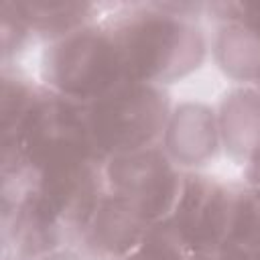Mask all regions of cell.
Returning a JSON list of instances; mask_svg holds the SVG:
<instances>
[{"instance_id":"1","label":"cell","mask_w":260,"mask_h":260,"mask_svg":"<svg viewBox=\"0 0 260 260\" xmlns=\"http://www.w3.org/2000/svg\"><path fill=\"white\" fill-rule=\"evenodd\" d=\"M203 4H114L108 22L128 79L169 87L197 73L209 57Z\"/></svg>"},{"instance_id":"2","label":"cell","mask_w":260,"mask_h":260,"mask_svg":"<svg viewBox=\"0 0 260 260\" xmlns=\"http://www.w3.org/2000/svg\"><path fill=\"white\" fill-rule=\"evenodd\" d=\"M0 130L2 179H20L69 158L98 156L89 140L87 106L45 87L18 122Z\"/></svg>"},{"instance_id":"3","label":"cell","mask_w":260,"mask_h":260,"mask_svg":"<svg viewBox=\"0 0 260 260\" xmlns=\"http://www.w3.org/2000/svg\"><path fill=\"white\" fill-rule=\"evenodd\" d=\"M45 89L89 106L128 79L122 53L104 18L43 43L37 77Z\"/></svg>"},{"instance_id":"4","label":"cell","mask_w":260,"mask_h":260,"mask_svg":"<svg viewBox=\"0 0 260 260\" xmlns=\"http://www.w3.org/2000/svg\"><path fill=\"white\" fill-rule=\"evenodd\" d=\"M173 102L167 87L126 79L87 106V128L93 152L110 156L136 152L160 142Z\"/></svg>"},{"instance_id":"5","label":"cell","mask_w":260,"mask_h":260,"mask_svg":"<svg viewBox=\"0 0 260 260\" xmlns=\"http://www.w3.org/2000/svg\"><path fill=\"white\" fill-rule=\"evenodd\" d=\"M104 177L108 193L126 201L152 225L169 219L183 183V171L160 144L106 158Z\"/></svg>"},{"instance_id":"6","label":"cell","mask_w":260,"mask_h":260,"mask_svg":"<svg viewBox=\"0 0 260 260\" xmlns=\"http://www.w3.org/2000/svg\"><path fill=\"white\" fill-rule=\"evenodd\" d=\"M32 195L53 213L77 244L102 197L106 195L104 160L79 156L47 165L22 177Z\"/></svg>"},{"instance_id":"7","label":"cell","mask_w":260,"mask_h":260,"mask_svg":"<svg viewBox=\"0 0 260 260\" xmlns=\"http://www.w3.org/2000/svg\"><path fill=\"white\" fill-rule=\"evenodd\" d=\"M236 189L205 171L183 173L175 207L169 215L179 242L191 258L211 256L225 236Z\"/></svg>"},{"instance_id":"8","label":"cell","mask_w":260,"mask_h":260,"mask_svg":"<svg viewBox=\"0 0 260 260\" xmlns=\"http://www.w3.org/2000/svg\"><path fill=\"white\" fill-rule=\"evenodd\" d=\"M158 144L183 173L203 171L221 150L215 108L199 100L179 102Z\"/></svg>"},{"instance_id":"9","label":"cell","mask_w":260,"mask_h":260,"mask_svg":"<svg viewBox=\"0 0 260 260\" xmlns=\"http://www.w3.org/2000/svg\"><path fill=\"white\" fill-rule=\"evenodd\" d=\"M148 223L126 201L106 191L77 246L91 260H122L150 232Z\"/></svg>"},{"instance_id":"10","label":"cell","mask_w":260,"mask_h":260,"mask_svg":"<svg viewBox=\"0 0 260 260\" xmlns=\"http://www.w3.org/2000/svg\"><path fill=\"white\" fill-rule=\"evenodd\" d=\"M106 6L71 0H2L0 12L14 18L35 41H53L100 20Z\"/></svg>"},{"instance_id":"11","label":"cell","mask_w":260,"mask_h":260,"mask_svg":"<svg viewBox=\"0 0 260 260\" xmlns=\"http://www.w3.org/2000/svg\"><path fill=\"white\" fill-rule=\"evenodd\" d=\"M215 112L221 150L230 158L246 162L260 150V87L234 85L223 93Z\"/></svg>"},{"instance_id":"12","label":"cell","mask_w":260,"mask_h":260,"mask_svg":"<svg viewBox=\"0 0 260 260\" xmlns=\"http://www.w3.org/2000/svg\"><path fill=\"white\" fill-rule=\"evenodd\" d=\"M209 55L215 67L234 85L260 83V37L242 22L232 18H215L209 35Z\"/></svg>"},{"instance_id":"13","label":"cell","mask_w":260,"mask_h":260,"mask_svg":"<svg viewBox=\"0 0 260 260\" xmlns=\"http://www.w3.org/2000/svg\"><path fill=\"white\" fill-rule=\"evenodd\" d=\"M191 260H260V193L248 185L236 189L232 217L217 250Z\"/></svg>"},{"instance_id":"14","label":"cell","mask_w":260,"mask_h":260,"mask_svg":"<svg viewBox=\"0 0 260 260\" xmlns=\"http://www.w3.org/2000/svg\"><path fill=\"white\" fill-rule=\"evenodd\" d=\"M122 260H191V256L165 219L152 225L144 240Z\"/></svg>"},{"instance_id":"15","label":"cell","mask_w":260,"mask_h":260,"mask_svg":"<svg viewBox=\"0 0 260 260\" xmlns=\"http://www.w3.org/2000/svg\"><path fill=\"white\" fill-rule=\"evenodd\" d=\"M209 10L215 12V18H232L250 28L260 37V0L258 2H228V4H209Z\"/></svg>"},{"instance_id":"16","label":"cell","mask_w":260,"mask_h":260,"mask_svg":"<svg viewBox=\"0 0 260 260\" xmlns=\"http://www.w3.org/2000/svg\"><path fill=\"white\" fill-rule=\"evenodd\" d=\"M37 260H91V258L77 244H67V246H61V248H57V250H53V252H49Z\"/></svg>"},{"instance_id":"17","label":"cell","mask_w":260,"mask_h":260,"mask_svg":"<svg viewBox=\"0 0 260 260\" xmlns=\"http://www.w3.org/2000/svg\"><path fill=\"white\" fill-rule=\"evenodd\" d=\"M244 177H246V185L260 193V150H256L244 162Z\"/></svg>"},{"instance_id":"18","label":"cell","mask_w":260,"mask_h":260,"mask_svg":"<svg viewBox=\"0 0 260 260\" xmlns=\"http://www.w3.org/2000/svg\"><path fill=\"white\" fill-rule=\"evenodd\" d=\"M2 260H10V258H4V256H2Z\"/></svg>"},{"instance_id":"19","label":"cell","mask_w":260,"mask_h":260,"mask_svg":"<svg viewBox=\"0 0 260 260\" xmlns=\"http://www.w3.org/2000/svg\"><path fill=\"white\" fill-rule=\"evenodd\" d=\"M258 87H260V83H258Z\"/></svg>"}]
</instances>
